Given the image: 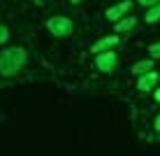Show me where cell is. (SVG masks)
<instances>
[{"label":"cell","mask_w":160,"mask_h":156,"mask_svg":"<svg viewBox=\"0 0 160 156\" xmlns=\"http://www.w3.org/2000/svg\"><path fill=\"white\" fill-rule=\"evenodd\" d=\"M23 65H26V51L21 47H12L0 54V75H5V77L16 75Z\"/></svg>","instance_id":"cell-1"},{"label":"cell","mask_w":160,"mask_h":156,"mask_svg":"<svg viewBox=\"0 0 160 156\" xmlns=\"http://www.w3.org/2000/svg\"><path fill=\"white\" fill-rule=\"evenodd\" d=\"M47 28L56 37H68V35H72L74 26H72V21H70L68 16H51V19L47 21Z\"/></svg>","instance_id":"cell-2"},{"label":"cell","mask_w":160,"mask_h":156,"mask_svg":"<svg viewBox=\"0 0 160 156\" xmlns=\"http://www.w3.org/2000/svg\"><path fill=\"white\" fill-rule=\"evenodd\" d=\"M95 65L100 72H112L114 68H116V54L109 49V51H100L95 58Z\"/></svg>","instance_id":"cell-3"},{"label":"cell","mask_w":160,"mask_h":156,"mask_svg":"<svg viewBox=\"0 0 160 156\" xmlns=\"http://www.w3.org/2000/svg\"><path fill=\"white\" fill-rule=\"evenodd\" d=\"M118 44V35H107V37H102V40H98L95 44L91 47V51L93 54H100V51H109L112 47H116Z\"/></svg>","instance_id":"cell-4"},{"label":"cell","mask_w":160,"mask_h":156,"mask_svg":"<svg viewBox=\"0 0 160 156\" xmlns=\"http://www.w3.org/2000/svg\"><path fill=\"white\" fill-rule=\"evenodd\" d=\"M130 7H132L130 0H123V3L114 5V7H109V9H107V19H109V21H118V19H121V16H123L125 12H128Z\"/></svg>","instance_id":"cell-5"},{"label":"cell","mask_w":160,"mask_h":156,"mask_svg":"<svg viewBox=\"0 0 160 156\" xmlns=\"http://www.w3.org/2000/svg\"><path fill=\"white\" fill-rule=\"evenodd\" d=\"M156 82H158V72L148 70V72H144V75L139 77V82H137V89H139V91H151V89L156 86Z\"/></svg>","instance_id":"cell-6"},{"label":"cell","mask_w":160,"mask_h":156,"mask_svg":"<svg viewBox=\"0 0 160 156\" xmlns=\"http://www.w3.org/2000/svg\"><path fill=\"white\" fill-rule=\"evenodd\" d=\"M135 26H137V19H135V16L118 19V21H116V33H125V30H130V28H135Z\"/></svg>","instance_id":"cell-7"},{"label":"cell","mask_w":160,"mask_h":156,"mask_svg":"<svg viewBox=\"0 0 160 156\" xmlns=\"http://www.w3.org/2000/svg\"><path fill=\"white\" fill-rule=\"evenodd\" d=\"M148 70H153V61L151 58L148 61H139V63L132 65V72H135V75H144V72H148Z\"/></svg>","instance_id":"cell-8"},{"label":"cell","mask_w":160,"mask_h":156,"mask_svg":"<svg viewBox=\"0 0 160 156\" xmlns=\"http://www.w3.org/2000/svg\"><path fill=\"white\" fill-rule=\"evenodd\" d=\"M158 19H160V0L156 5H151V9L146 12V24H156Z\"/></svg>","instance_id":"cell-9"},{"label":"cell","mask_w":160,"mask_h":156,"mask_svg":"<svg viewBox=\"0 0 160 156\" xmlns=\"http://www.w3.org/2000/svg\"><path fill=\"white\" fill-rule=\"evenodd\" d=\"M7 37H9L7 26H2V24H0V44H5V42H7Z\"/></svg>","instance_id":"cell-10"},{"label":"cell","mask_w":160,"mask_h":156,"mask_svg":"<svg viewBox=\"0 0 160 156\" xmlns=\"http://www.w3.org/2000/svg\"><path fill=\"white\" fill-rule=\"evenodd\" d=\"M148 54H151L153 58H160V42L158 44H151V47H148Z\"/></svg>","instance_id":"cell-11"},{"label":"cell","mask_w":160,"mask_h":156,"mask_svg":"<svg viewBox=\"0 0 160 156\" xmlns=\"http://www.w3.org/2000/svg\"><path fill=\"white\" fill-rule=\"evenodd\" d=\"M158 0H139V5H144V7H151V5H156Z\"/></svg>","instance_id":"cell-12"},{"label":"cell","mask_w":160,"mask_h":156,"mask_svg":"<svg viewBox=\"0 0 160 156\" xmlns=\"http://www.w3.org/2000/svg\"><path fill=\"white\" fill-rule=\"evenodd\" d=\"M153 98H156V100H158V103H160V89H158V91H156V93H153Z\"/></svg>","instance_id":"cell-13"},{"label":"cell","mask_w":160,"mask_h":156,"mask_svg":"<svg viewBox=\"0 0 160 156\" xmlns=\"http://www.w3.org/2000/svg\"><path fill=\"white\" fill-rule=\"evenodd\" d=\"M156 128L160 131V114H158V119H156Z\"/></svg>","instance_id":"cell-14"},{"label":"cell","mask_w":160,"mask_h":156,"mask_svg":"<svg viewBox=\"0 0 160 156\" xmlns=\"http://www.w3.org/2000/svg\"><path fill=\"white\" fill-rule=\"evenodd\" d=\"M70 3H72V5H77V3H81V0H70Z\"/></svg>","instance_id":"cell-15"},{"label":"cell","mask_w":160,"mask_h":156,"mask_svg":"<svg viewBox=\"0 0 160 156\" xmlns=\"http://www.w3.org/2000/svg\"><path fill=\"white\" fill-rule=\"evenodd\" d=\"M37 3H40V0H37Z\"/></svg>","instance_id":"cell-16"}]
</instances>
